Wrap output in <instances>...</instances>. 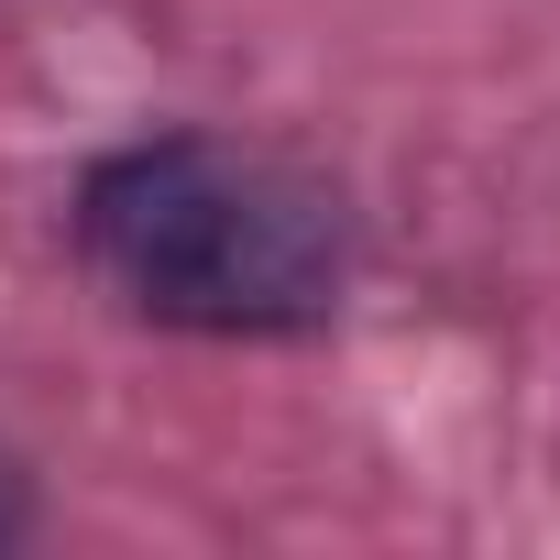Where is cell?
I'll return each instance as SVG.
<instances>
[{
	"instance_id": "obj_2",
	"label": "cell",
	"mask_w": 560,
	"mask_h": 560,
	"mask_svg": "<svg viewBox=\"0 0 560 560\" xmlns=\"http://www.w3.org/2000/svg\"><path fill=\"white\" fill-rule=\"evenodd\" d=\"M12 538H23V494H12V483H0V549H12Z\"/></svg>"
},
{
	"instance_id": "obj_1",
	"label": "cell",
	"mask_w": 560,
	"mask_h": 560,
	"mask_svg": "<svg viewBox=\"0 0 560 560\" xmlns=\"http://www.w3.org/2000/svg\"><path fill=\"white\" fill-rule=\"evenodd\" d=\"M78 242L121 308L165 330H209V341L319 330L352 275L341 198L220 132H154L110 154L78 187Z\"/></svg>"
}]
</instances>
